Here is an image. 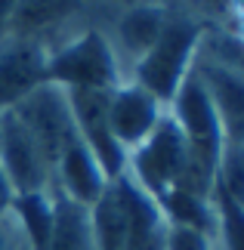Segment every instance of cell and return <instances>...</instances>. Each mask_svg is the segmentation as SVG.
<instances>
[{"instance_id":"obj_1","label":"cell","mask_w":244,"mask_h":250,"mask_svg":"<svg viewBox=\"0 0 244 250\" xmlns=\"http://www.w3.org/2000/svg\"><path fill=\"white\" fill-rule=\"evenodd\" d=\"M198 41H201V25L195 22V16L192 13H173L170 9V19L164 25L161 37L139 59V65L130 74V81L139 83L142 90H149L161 105H170L179 90V83L185 81V74L192 71Z\"/></svg>"},{"instance_id":"obj_2","label":"cell","mask_w":244,"mask_h":250,"mask_svg":"<svg viewBox=\"0 0 244 250\" xmlns=\"http://www.w3.org/2000/svg\"><path fill=\"white\" fill-rule=\"evenodd\" d=\"M46 81L65 86V90L84 86V90H105V93H114L121 83H127L109 34L93 22L50 53Z\"/></svg>"},{"instance_id":"obj_3","label":"cell","mask_w":244,"mask_h":250,"mask_svg":"<svg viewBox=\"0 0 244 250\" xmlns=\"http://www.w3.org/2000/svg\"><path fill=\"white\" fill-rule=\"evenodd\" d=\"M185 164H189V142L170 111L161 114L158 127L136 151L127 155V176H133L155 201H161L170 188H177Z\"/></svg>"},{"instance_id":"obj_4","label":"cell","mask_w":244,"mask_h":250,"mask_svg":"<svg viewBox=\"0 0 244 250\" xmlns=\"http://www.w3.org/2000/svg\"><path fill=\"white\" fill-rule=\"evenodd\" d=\"M9 111L22 121V127L31 133L37 148L44 151L46 164L56 170L59 158L65 155V148L77 139V127L71 118V105H68L65 86L46 81L37 90L28 93L22 102H16Z\"/></svg>"},{"instance_id":"obj_5","label":"cell","mask_w":244,"mask_h":250,"mask_svg":"<svg viewBox=\"0 0 244 250\" xmlns=\"http://www.w3.org/2000/svg\"><path fill=\"white\" fill-rule=\"evenodd\" d=\"M167 111L179 124L192 158L217 173L220 151H222V130H220L217 111H213V102H210L207 90H204V83L198 81L195 68L185 74V81L179 83V90L173 96V102L167 105Z\"/></svg>"},{"instance_id":"obj_6","label":"cell","mask_w":244,"mask_h":250,"mask_svg":"<svg viewBox=\"0 0 244 250\" xmlns=\"http://www.w3.org/2000/svg\"><path fill=\"white\" fill-rule=\"evenodd\" d=\"M68 93V105H71V118L77 127V136L87 148L96 155L99 167L105 170L109 182L121 179L127 170V151L114 142L111 127H109V99L111 93L105 90H84V86H71Z\"/></svg>"},{"instance_id":"obj_7","label":"cell","mask_w":244,"mask_h":250,"mask_svg":"<svg viewBox=\"0 0 244 250\" xmlns=\"http://www.w3.org/2000/svg\"><path fill=\"white\" fill-rule=\"evenodd\" d=\"M87 25L84 0H16L6 34L41 41L53 53Z\"/></svg>"},{"instance_id":"obj_8","label":"cell","mask_w":244,"mask_h":250,"mask_svg":"<svg viewBox=\"0 0 244 250\" xmlns=\"http://www.w3.org/2000/svg\"><path fill=\"white\" fill-rule=\"evenodd\" d=\"M0 170L16 195L53 191V167L13 111H0Z\"/></svg>"},{"instance_id":"obj_9","label":"cell","mask_w":244,"mask_h":250,"mask_svg":"<svg viewBox=\"0 0 244 250\" xmlns=\"http://www.w3.org/2000/svg\"><path fill=\"white\" fill-rule=\"evenodd\" d=\"M167 19H170L167 3H161V0H142V3L124 9V13H118L114 19H109L105 25H99L102 31L109 34L111 46H114V56H118V62L124 68L127 83H130V74H133L136 65H139V59L161 37Z\"/></svg>"},{"instance_id":"obj_10","label":"cell","mask_w":244,"mask_h":250,"mask_svg":"<svg viewBox=\"0 0 244 250\" xmlns=\"http://www.w3.org/2000/svg\"><path fill=\"white\" fill-rule=\"evenodd\" d=\"M50 50L31 37L6 34L0 41V111H9L31 90L46 83Z\"/></svg>"},{"instance_id":"obj_11","label":"cell","mask_w":244,"mask_h":250,"mask_svg":"<svg viewBox=\"0 0 244 250\" xmlns=\"http://www.w3.org/2000/svg\"><path fill=\"white\" fill-rule=\"evenodd\" d=\"M167 111V105H161L149 90H142L139 83H121L109 99V127L114 142L130 155L152 136V130L158 127L161 114Z\"/></svg>"},{"instance_id":"obj_12","label":"cell","mask_w":244,"mask_h":250,"mask_svg":"<svg viewBox=\"0 0 244 250\" xmlns=\"http://www.w3.org/2000/svg\"><path fill=\"white\" fill-rule=\"evenodd\" d=\"M124 201L127 216V247L124 250H167L170 241V219L164 213L161 201H155L133 176L114 179Z\"/></svg>"},{"instance_id":"obj_13","label":"cell","mask_w":244,"mask_h":250,"mask_svg":"<svg viewBox=\"0 0 244 250\" xmlns=\"http://www.w3.org/2000/svg\"><path fill=\"white\" fill-rule=\"evenodd\" d=\"M192 68L213 102V111H217L220 130H222V142H244V78L201 59L198 53H195Z\"/></svg>"},{"instance_id":"obj_14","label":"cell","mask_w":244,"mask_h":250,"mask_svg":"<svg viewBox=\"0 0 244 250\" xmlns=\"http://www.w3.org/2000/svg\"><path fill=\"white\" fill-rule=\"evenodd\" d=\"M111 182L105 176V170L99 167V161L90 148L81 142L77 136L71 146L65 148V155L59 158V164L53 170V188L65 195L68 201H74V204L81 207H96V201L105 195V188H109Z\"/></svg>"},{"instance_id":"obj_15","label":"cell","mask_w":244,"mask_h":250,"mask_svg":"<svg viewBox=\"0 0 244 250\" xmlns=\"http://www.w3.org/2000/svg\"><path fill=\"white\" fill-rule=\"evenodd\" d=\"M50 250H99L93 232L90 207H81L74 201L53 188V238Z\"/></svg>"},{"instance_id":"obj_16","label":"cell","mask_w":244,"mask_h":250,"mask_svg":"<svg viewBox=\"0 0 244 250\" xmlns=\"http://www.w3.org/2000/svg\"><path fill=\"white\" fill-rule=\"evenodd\" d=\"M13 216H16L22 235L31 241L34 250H50V238H53V191L16 195Z\"/></svg>"},{"instance_id":"obj_17","label":"cell","mask_w":244,"mask_h":250,"mask_svg":"<svg viewBox=\"0 0 244 250\" xmlns=\"http://www.w3.org/2000/svg\"><path fill=\"white\" fill-rule=\"evenodd\" d=\"M161 207L167 213L170 226H182L192 229V232H201L207 238H217V210H213V198H198L189 195V191L170 188L167 195L161 198Z\"/></svg>"},{"instance_id":"obj_18","label":"cell","mask_w":244,"mask_h":250,"mask_svg":"<svg viewBox=\"0 0 244 250\" xmlns=\"http://www.w3.org/2000/svg\"><path fill=\"white\" fill-rule=\"evenodd\" d=\"M213 210H217V247L244 250V207L213 188Z\"/></svg>"},{"instance_id":"obj_19","label":"cell","mask_w":244,"mask_h":250,"mask_svg":"<svg viewBox=\"0 0 244 250\" xmlns=\"http://www.w3.org/2000/svg\"><path fill=\"white\" fill-rule=\"evenodd\" d=\"M217 188L244 207V142H222L217 164Z\"/></svg>"},{"instance_id":"obj_20","label":"cell","mask_w":244,"mask_h":250,"mask_svg":"<svg viewBox=\"0 0 244 250\" xmlns=\"http://www.w3.org/2000/svg\"><path fill=\"white\" fill-rule=\"evenodd\" d=\"M84 3H87V13H93V9H96V13H102L105 19H102L99 25H105L109 19H114L118 13H124V9H130L136 3H142V0H84Z\"/></svg>"},{"instance_id":"obj_21","label":"cell","mask_w":244,"mask_h":250,"mask_svg":"<svg viewBox=\"0 0 244 250\" xmlns=\"http://www.w3.org/2000/svg\"><path fill=\"white\" fill-rule=\"evenodd\" d=\"M13 201H16V191H13V186H9L6 173L0 170V223L13 213Z\"/></svg>"},{"instance_id":"obj_22","label":"cell","mask_w":244,"mask_h":250,"mask_svg":"<svg viewBox=\"0 0 244 250\" xmlns=\"http://www.w3.org/2000/svg\"><path fill=\"white\" fill-rule=\"evenodd\" d=\"M13 6H16V0H0V41L6 37L9 31V19H13Z\"/></svg>"},{"instance_id":"obj_23","label":"cell","mask_w":244,"mask_h":250,"mask_svg":"<svg viewBox=\"0 0 244 250\" xmlns=\"http://www.w3.org/2000/svg\"><path fill=\"white\" fill-rule=\"evenodd\" d=\"M0 250H13V213L0 223Z\"/></svg>"},{"instance_id":"obj_24","label":"cell","mask_w":244,"mask_h":250,"mask_svg":"<svg viewBox=\"0 0 244 250\" xmlns=\"http://www.w3.org/2000/svg\"><path fill=\"white\" fill-rule=\"evenodd\" d=\"M13 250H34L31 247V241L22 235V229H19V223H16V216H13Z\"/></svg>"},{"instance_id":"obj_25","label":"cell","mask_w":244,"mask_h":250,"mask_svg":"<svg viewBox=\"0 0 244 250\" xmlns=\"http://www.w3.org/2000/svg\"><path fill=\"white\" fill-rule=\"evenodd\" d=\"M229 28H232V31H235L241 41H244V16H235V19L229 22Z\"/></svg>"}]
</instances>
